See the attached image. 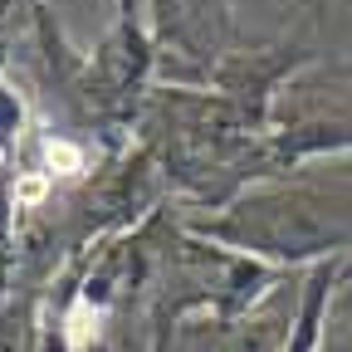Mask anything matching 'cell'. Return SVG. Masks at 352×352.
I'll use <instances>...</instances> for the list:
<instances>
[{
    "instance_id": "obj_1",
    "label": "cell",
    "mask_w": 352,
    "mask_h": 352,
    "mask_svg": "<svg viewBox=\"0 0 352 352\" xmlns=\"http://www.w3.org/2000/svg\"><path fill=\"white\" fill-rule=\"evenodd\" d=\"M201 235L226 240L259 259H289V264L342 254L352 250V182L250 191L226 220L201 226Z\"/></svg>"
}]
</instances>
